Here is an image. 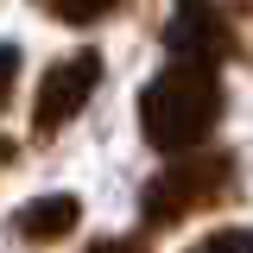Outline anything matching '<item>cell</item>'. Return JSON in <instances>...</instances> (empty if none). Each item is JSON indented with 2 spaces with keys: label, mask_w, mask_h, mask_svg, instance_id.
<instances>
[{
  "label": "cell",
  "mask_w": 253,
  "mask_h": 253,
  "mask_svg": "<svg viewBox=\"0 0 253 253\" xmlns=\"http://www.w3.org/2000/svg\"><path fill=\"white\" fill-rule=\"evenodd\" d=\"M95 83H101V57L95 51H70V57L44 63L38 101H32V139H57L63 126L95 101Z\"/></svg>",
  "instance_id": "3"
},
{
  "label": "cell",
  "mask_w": 253,
  "mask_h": 253,
  "mask_svg": "<svg viewBox=\"0 0 253 253\" xmlns=\"http://www.w3.org/2000/svg\"><path fill=\"white\" fill-rule=\"evenodd\" d=\"M76 221H83V203L57 190V196H38V203H26V209L13 215V234H19V241H32V247H44V241L76 234Z\"/></svg>",
  "instance_id": "5"
},
{
  "label": "cell",
  "mask_w": 253,
  "mask_h": 253,
  "mask_svg": "<svg viewBox=\"0 0 253 253\" xmlns=\"http://www.w3.org/2000/svg\"><path fill=\"white\" fill-rule=\"evenodd\" d=\"M38 13H51L63 26H95V19H108V13H121V0H32Z\"/></svg>",
  "instance_id": "6"
},
{
  "label": "cell",
  "mask_w": 253,
  "mask_h": 253,
  "mask_svg": "<svg viewBox=\"0 0 253 253\" xmlns=\"http://www.w3.org/2000/svg\"><path fill=\"white\" fill-rule=\"evenodd\" d=\"M228 190H234V152L171 158L152 184H146V196H139V221H146L152 234H158V228H177V221H190L196 209L228 203Z\"/></svg>",
  "instance_id": "2"
},
{
  "label": "cell",
  "mask_w": 253,
  "mask_h": 253,
  "mask_svg": "<svg viewBox=\"0 0 253 253\" xmlns=\"http://www.w3.org/2000/svg\"><path fill=\"white\" fill-rule=\"evenodd\" d=\"M165 51L177 63L215 70L221 57H234V26L221 19L215 0H177V13H171V26H165Z\"/></svg>",
  "instance_id": "4"
},
{
  "label": "cell",
  "mask_w": 253,
  "mask_h": 253,
  "mask_svg": "<svg viewBox=\"0 0 253 253\" xmlns=\"http://www.w3.org/2000/svg\"><path fill=\"white\" fill-rule=\"evenodd\" d=\"M221 121V83L203 63H165L139 89V133L165 158H190Z\"/></svg>",
  "instance_id": "1"
},
{
  "label": "cell",
  "mask_w": 253,
  "mask_h": 253,
  "mask_svg": "<svg viewBox=\"0 0 253 253\" xmlns=\"http://www.w3.org/2000/svg\"><path fill=\"white\" fill-rule=\"evenodd\" d=\"M6 165H13V139H0V171H6Z\"/></svg>",
  "instance_id": "10"
},
{
  "label": "cell",
  "mask_w": 253,
  "mask_h": 253,
  "mask_svg": "<svg viewBox=\"0 0 253 253\" xmlns=\"http://www.w3.org/2000/svg\"><path fill=\"white\" fill-rule=\"evenodd\" d=\"M89 253H139V247H133V241H95Z\"/></svg>",
  "instance_id": "9"
},
{
  "label": "cell",
  "mask_w": 253,
  "mask_h": 253,
  "mask_svg": "<svg viewBox=\"0 0 253 253\" xmlns=\"http://www.w3.org/2000/svg\"><path fill=\"white\" fill-rule=\"evenodd\" d=\"M13 83H19V44L0 38V108L13 101Z\"/></svg>",
  "instance_id": "8"
},
{
  "label": "cell",
  "mask_w": 253,
  "mask_h": 253,
  "mask_svg": "<svg viewBox=\"0 0 253 253\" xmlns=\"http://www.w3.org/2000/svg\"><path fill=\"white\" fill-rule=\"evenodd\" d=\"M190 253H253V228H221L209 241H196Z\"/></svg>",
  "instance_id": "7"
}]
</instances>
